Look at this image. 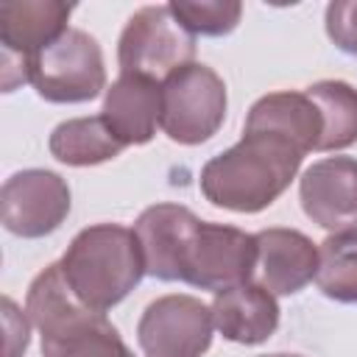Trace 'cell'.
Masks as SVG:
<instances>
[{
  "mask_svg": "<svg viewBox=\"0 0 357 357\" xmlns=\"http://www.w3.org/2000/svg\"><path fill=\"white\" fill-rule=\"evenodd\" d=\"M50 156L70 167H89L109 162L126 151V145L109 131L103 117H73L59 123L47 139Z\"/></svg>",
  "mask_w": 357,
  "mask_h": 357,
  "instance_id": "e0dca14e",
  "label": "cell"
},
{
  "mask_svg": "<svg viewBox=\"0 0 357 357\" xmlns=\"http://www.w3.org/2000/svg\"><path fill=\"white\" fill-rule=\"evenodd\" d=\"M70 14L73 6L59 0H14L0 6L3 92L28 84V61L67 31Z\"/></svg>",
  "mask_w": 357,
  "mask_h": 357,
  "instance_id": "9c48e42d",
  "label": "cell"
},
{
  "mask_svg": "<svg viewBox=\"0 0 357 357\" xmlns=\"http://www.w3.org/2000/svg\"><path fill=\"white\" fill-rule=\"evenodd\" d=\"M318 290L340 304H357V229L332 231L318 245Z\"/></svg>",
  "mask_w": 357,
  "mask_h": 357,
  "instance_id": "d6986e66",
  "label": "cell"
},
{
  "mask_svg": "<svg viewBox=\"0 0 357 357\" xmlns=\"http://www.w3.org/2000/svg\"><path fill=\"white\" fill-rule=\"evenodd\" d=\"M262 357H301V354H287V351H276V354H262Z\"/></svg>",
  "mask_w": 357,
  "mask_h": 357,
  "instance_id": "603a6c76",
  "label": "cell"
},
{
  "mask_svg": "<svg viewBox=\"0 0 357 357\" xmlns=\"http://www.w3.org/2000/svg\"><path fill=\"white\" fill-rule=\"evenodd\" d=\"M73 198L67 181L42 167H28L6 178L0 190V212L6 231L39 240L53 234L70 215Z\"/></svg>",
  "mask_w": 357,
  "mask_h": 357,
  "instance_id": "30bf717a",
  "label": "cell"
},
{
  "mask_svg": "<svg viewBox=\"0 0 357 357\" xmlns=\"http://www.w3.org/2000/svg\"><path fill=\"white\" fill-rule=\"evenodd\" d=\"M257 254V234L237 226L209 223L195 215L178 251L176 282L212 293L245 284L254 279Z\"/></svg>",
  "mask_w": 357,
  "mask_h": 357,
  "instance_id": "277c9868",
  "label": "cell"
},
{
  "mask_svg": "<svg viewBox=\"0 0 357 357\" xmlns=\"http://www.w3.org/2000/svg\"><path fill=\"white\" fill-rule=\"evenodd\" d=\"M257 248L254 279L273 296H296L318 273V245L298 229H262Z\"/></svg>",
  "mask_w": 357,
  "mask_h": 357,
  "instance_id": "7c38bea8",
  "label": "cell"
},
{
  "mask_svg": "<svg viewBox=\"0 0 357 357\" xmlns=\"http://www.w3.org/2000/svg\"><path fill=\"white\" fill-rule=\"evenodd\" d=\"M226 84L201 64H184L162 81V131L178 145L212 139L226 120Z\"/></svg>",
  "mask_w": 357,
  "mask_h": 357,
  "instance_id": "52a82bcc",
  "label": "cell"
},
{
  "mask_svg": "<svg viewBox=\"0 0 357 357\" xmlns=\"http://www.w3.org/2000/svg\"><path fill=\"white\" fill-rule=\"evenodd\" d=\"M170 8L192 36H226L243 17V6L234 0H173Z\"/></svg>",
  "mask_w": 357,
  "mask_h": 357,
  "instance_id": "ffe728a7",
  "label": "cell"
},
{
  "mask_svg": "<svg viewBox=\"0 0 357 357\" xmlns=\"http://www.w3.org/2000/svg\"><path fill=\"white\" fill-rule=\"evenodd\" d=\"M195 61V36L173 14L170 3L137 8L117 42V64L126 75L165 81L184 64Z\"/></svg>",
  "mask_w": 357,
  "mask_h": 357,
  "instance_id": "8992f818",
  "label": "cell"
},
{
  "mask_svg": "<svg viewBox=\"0 0 357 357\" xmlns=\"http://www.w3.org/2000/svg\"><path fill=\"white\" fill-rule=\"evenodd\" d=\"M195 215L178 204H153L139 212L134 234L142 248L145 273L159 282H176V262L184 234Z\"/></svg>",
  "mask_w": 357,
  "mask_h": 357,
  "instance_id": "2e32d148",
  "label": "cell"
},
{
  "mask_svg": "<svg viewBox=\"0 0 357 357\" xmlns=\"http://www.w3.org/2000/svg\"><path fill=\"white\" fill-rule=\"evenodd\" d=\"M298 198L304 215L326 229H357V159L326 156L312 162L298 178Z\"/></svg>",
  "mask_w": 357,
  "mask_h": 357,
  "instance_id": "8fae6325",
  "label": "cell"
},
{
  "mask_svg": "<svg viewBox=\"0 0 357 357\" xmlns=\"http://www.w3.org/2000/svg\"><path fill=\"white\" fill-rule=\"evenodd\" d=\"M307 153L282 137L243 131L240 142L201 167V192L212 206L254 215L271 206L296 178Z\"/></svg>",
  "mask_w": 357,
  "mask_h": 357,
  "instance_id": "6da1fadb",
  "label": "cell"
},
{
  "mask_svg": "<svg viewBox=\"0 0 357 357\" xmlns=\"http://www.w3.org/2000/svg\"><path fill=\"white\" fill-rule=\"evenodd\" d=\"M3 318H6V329H8V343H6V357H20L28 349V321L25 315H20V310L14 307L11 298H3Z\"/></svg>",
  "mask_w": 357,
  "mask_h": 357,
  "instance_id": "7402d4cb",
  "label": "cell"
},
{
  "mask_svg": "<svg viewBox=\"0 0 357 357\" xmlns=\"http://www.w3.org/2000/svg\"><path fill=\"white\" fill-rule=\"evenodd\" d=\"M64 282L81 304L106 312L120 304L145 276V259L134 229L95 223L81 229L59 259Z\"/></svg>",
  "mask_w": 357,
  "mask_h": 357,
  "instance_id": "3957f363",
  "label": "cell"
},
{
  "mask_svg": "<svg viewBox=\"0 0 357 357\" xmlns=\"http://www.w3.org/2000/svg\"><path fill=\"white\" fill-rule=\"evenodd\" d=\"M212 307L187 293L159 296L137 324V343L145 357H204L212 346Z\"/></svg>",
  "mask_w": 357,
  "mask_h": 357,
  "instance_id": "ba28073f",
  "label": "cell"
},
{
  "mask_svg": "<svg viewBox=\"0 0 357 357\" xmlns=\"http://www.w3.org/2000/svg\"><path fill=\"white\" fill-rule=\"evenodd\" d=\"M100 117L126 148L151 142L162 128V81L120 73L103 95Z\"/></svg>",
  "mask_w": 357,
  "mask_h": 357,
  "instance_id": "4fadbf2b",
  "label": "cell"
},
{
  "mask_svg": "<svg viewBox=\"0 0 357 357\" xmlns=\"http://www.w3.org/2000/svg\"><path fill=\"white\" fill-rule=\"evenodd\" d=\"M28 84L47 103H86L106 89L103 50L95 36L67 28L28 61Z\"/></svg>",
  "mask_w": 357,
  "mask_h": 357,
  "instance_id": "5b68a950",
  "label": "cell"
},
{
  "mask_svg": "<svg viewBox=\"0 0 357 357\" xmlns=\"http://www.w3.org/2000/svg\"><path fill=\"white\" fill-rule=\"evenodd\" d=\"M243 131H265L287 139L298 151H318L324 134V117L307 92H268L262 95L245 117Z\"/></svg>",
  "mask_w": 357,
  "mask_h": 357,
  "instance_id": "9a60e30c",
  "label": "cell"
},
{
  "mask_svg": "<svg viewBox=\"0 0 357 357\" xmlns=\"http://www.w3.org/2000/svg\"><path fill=\"white\" fill-rule=\"evenodd\" d=\"M25 312L42 335V357H134L112 321L75 298L59 262L36 273Z\"/></svg>",
  "mask_w": 357,
  "mask_h": 357,
  "instance_id": "7a4b0ae2",
  "label": "cell"
},
{
  "mask_svg": "<svg viewBox=\"0 0 357 357\" xmlns=\"http://www.w3.org/2000/svg\"><path fill=\"white\" fill-rule=\"evenodd\" d=\"M324 117L318 151H343L357 142V89L346 81L326 78L304 89Z\"/></svg>",
  "mask_w": 357,
  "mask_h": 357,
  "instance_id": "ac0fdd59",
  "label": "cell"
},
{
  "mask_svg": "<svg viewBox=\"0 0 357 357\" xmlns=\"http://www.w3.org/2000/svg\"><path fill=\"white\" fill-rule=\"evenodd\" d=\"M324 25H326V36L340 53L357 56V0L329 3L324 14Z\"/></svg>",
  "mask_w": 357,
  "mask_h": 357,
  "instance_id": "44dd1931",
  "label": "cell"
},
{
  "mask_svg": "<svg viewBox=\"0 0 357 357\" xmlns=\"http://www.w3.org/2000/svg\"><path fill=\"white\" fill-rule=\"evenodd\" d=\"M209 307H212L215 329L226 340L240 346H259L279 326L276 296L257 282L218 290Z\"/></svg>",
  "mask_w": 357,
  "mask_h": 357,
  "instance_id": "5bb4252c",
  "label": "cell"
}]
</instances>
